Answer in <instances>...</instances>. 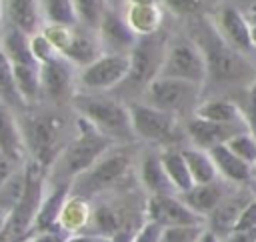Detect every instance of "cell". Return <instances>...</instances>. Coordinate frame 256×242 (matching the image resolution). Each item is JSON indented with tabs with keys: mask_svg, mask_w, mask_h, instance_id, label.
Segmentation results:
<instances>
[{
	"mask_svg": "<svg viewBox=\"0 0 256 242\" xmlns=\"http://www.w3.org/2000/svg\"><path fill=\"white\" fill-rule=\"evenodd\" d=\"M0 100L4 106L12 108V110H24L26 106L22 104L18 92H16V84H14V64L10 62V58L6 56L2 44H0Z\"/></svg>",
	"mask_w": 256,
	"mask_h": 242,
	"instance_id": "obj_32",
	"label": "cell"
},
{
	"mask_svg": "<svg viewBox=\"0 0 256 242\" xmlns=\"http://www.w3.org/2000/svg\"><path fill=\"white\" fill-rule=\"evenodd\" d=\"M24 190H26V172H24V164H22L0 186V206L10 214L20 204Z\"/></svg>",
	"mask_w": 256,
	"mask_h": 242,
	"instance_id": "obj_33",
	"label": "cell"
},
{
	"mask_svg": "<svg viewBox=\"0 0 256 242\" xmlns=\"http://www.w3.org/2000/svg\"><path fill=\"white\" fill-rule=\"evenodd\" d=\"M234 184L218 178L216 182H210V184H194L188 192L180 194V198L198 214L202 216L204 220L218 208V204L232 192Z\"/></svg>",
	"mask_w": 256,
	"mask_h": 242,
	"instance_id": "obj_17",
	"label": "cell"
},
{
	"mask_svg": "<svg viewBox=\"0 0 256 242\" xmlns=\"http://www.w3.org/2000/svg\"><path fill=\"white\" fill-rule=\"evenodd\" d=\"M132 168V152L128 148H112L88 170L70 182V194L92 200L94 196L120 184Z\"/></svg>",
	"mask_w": 256,
	"mask_h": 242,
	"instance_id": "obj_6",
	"label": "cell"
},
{
	"mask_svg": "<svg viewBox=\"0 0 256 242\" xmlns=\"http://www.w3.org/2000/svg\"><path fill=\"white\" fill-rule=\"evenodd\" d=\"M124 20L138 38L158 34L164 24V6H140L124 4Z\"/></svg>",
	"mask_w": 256,
	"mask_h": 242,
	"instance_id": "obj_25",
	"label": "cell"
},
{
	"mask_svg": "<svg viewBox=\"0 0 256 242\" xmlns=\"http://www.w3.org/2000/svg\"><path fill=\"white\" fill-rule=\"evenodd\" d=\"M182 156L186 160V166L190 170L194 184H210L220 178L216 164L208 150H202L196 146H186V148H182Z\"/></svg>",
	"mask_w": 256,
	"mask_h": 242,
	"instance_id": "obj_29",
	"label": "cell"
},
{
	"mask_svg": "<svg viewBox=\"0 0 256 242\" xmlns=\"http://www.w3.org/2000/svg\"><path fill=\"white\" fill-rule=\"evenodd\" d=\"M250 40H252V48L256 50V24L250 26Z\"/></svg>",
	"mask_w": 256,
	"mask_h": 242,
	"instance_id": "obj_51",
	"label": "cell"
},
{
	"mask_svg": "<svg viewBox=\"0 0 256 242\" xmlns=\"http://www.w3.org/2000/svg\"><path fill=\"white\" fill-rule=\"evenodd\" d=\"M26 190L20 204L10 212L8 224L0 236V242H26L32 232L34 218L48 190V170L34 160L24 162Z\"/></svg>",
	"mask_w": 256,
	"mask_h": 242,
	"instance_id": "obj_5",
	"label": "cell"
},
{
	"mask_svg": "<svg viewBox=\"0 0 256 242\" xmlns=\"http://www.w3.org/2000/svg\"><path fill=\"white\" fill-rule=\"evenodd\" d=\"M104 242H114V240H112V238H106V240H104Z\"/></svg>",
	"mask_w": 256,
	"mask_h": 242,
	"instance_id": "obj_54",
	"label": "cell"
},
{
	"mask_svg": "<svg viewBox=\"0 0 256 242\" xmlns=\"http://www.w3.org/2000/svg\"><path fill=\"white\" fill-rule=\"evenodd\" d=\"M246 16H248V20H250V24H256V4H252V6L248 8V12H246Z\"/></svg>",
	"mask_w": 256,
	"mask_h": 242,
	"instance_id": "obj_49",
	"label": "cell"
},
{
	"mask_svg": "<svg viewBox=\"0 0 256 242\" xmlns=\"http://www.w3.org/2000/svg\"><path fill=\"white\" fill-rule=\"evenodd\" d=\"M74 4V12L78 18V24L84 28H92L98 30L102 16L108 8L106 0H72Z\"/></svg>",
	"mask_w": 256,
	"mask_h": 242,
	"instance_id": "obj_35",
	"label": "cell"
},
{
	"mask_svg": "<svg viewBox=\"0 0 256 242\" xmlns=\"http://www.w3.org/2000/svg\"><path fill=\"white\" fill-rule=\"evenodd\" d=\"M164 10H168L170 14L178 16V18H190L194 14H198L202 0H162Z\"/></svg>",
	"mask_w": 256,
	"mask_h": 242,
	"instance_id": "obj_40",
	"label": "cell"
},
{
	"mask_svg": "<svg viewBox=\"0 0 256 242\" xmlns=\"http://www.w3.org/2000/svg\"><path fill=\"white\" fill-rule=\"evenodd\" d=\"M96 32L102 50L108 54H130L138 42V36L124 20V14H120V10L114 8H106Z\"/></svg>",
	"mask_w": 256,
	"mask_h": 242,
	"instance_id": "obj_15",
	"label": "cell"
},
{
	"mask_svg": "<svg viewBox=\"0 0 256 242\" xmlns=\"http://www.w3.org/2000/svg\"><path fill=\"white\" fill-rule=\"evenodd\" d=\"M216 32L220 34V38L232 46L234 50H238L240 54H248L252 48V40H250V20L244 12H240L234 4H224L218 8L216 16L210 18Z\"/></svg>",
	"mask_w": 256,
	"mask_h": 242,
	"instance_id": "obj_14",
	"label": "cell"
},
{
	"mask_svg": "<svg viewBox=\"0 0 256 242\" xmlns=\"http://www.w3.org/2000/svg\"><path fill=\"white\" fill-rule=\"evenodd\" d=\"M6 24L24 30L26 34H36L42 22L40 0H2Z\"/></svg>",
	"mask_w": 256,
	"mask_h": 242,
	"instance_id": "obj_23",
	"label": "cell"
},
{
	"mask_svg": "<svg viewBox=\"0 0 256 242\" xmlns=\"http://www.w3.org/2000/svg\"><path fill=\"white\" fill-rule=\"evenodd\" d=\"M206 224H188V226H168L162 228L158 242H196L204 232Z\"/></svg>",
	"mask_w": 256,
	"mask_h": 242,
	"instance_id": "obj_37",
	"label": "cell"
},
{
	"mask_svg": "<svg viewBox=\"0 0 256 242\" xmlns=\"http://www.w3.org/2000/svg\"><path fill=\"white\" fill-rule=\"evenodd\" d=\"M104 54L98 32L92 28H84V26H76L70 44L66 46V50L62 52V56L76 68L82 70L88 64H92L96 58H100Z\"/></svg>",
	"mask_w": 256,
	"mask_h": 242,
	"instance_id": "obj_18",
	"label": "cell"
},
{
	"mask_svg": "<svg viewBox=\"0 0 256 242\" xmlns=\"http://www.w3.org/2000/svg\"><path fill=\"white\" fill-rule=\"evenodd\" d=\"M30 48H32V54H34V60L38 62V66L54 60L56 56H60V52L48 42V38L40 30L30 36Z\"/></svg>",
	"mask_w": 256,
	"mask_h": 242,
	"instance_id": "obj_39",
	"label": "cell"
},
{
	"mask_svg": "<svg viewBox=\"0 0 256 242\" xmlns=\"http://www.w3.org/2000/svg\"><path fill=\"white\" fill-rule=\"evenodd\" d=\"M238 2H248V0H238Z\"/></svg>",
	"mask_w": 256,
	"mask_h": 242,
	"instance_id": "obj_55",
	"label": "cell"
},
{
	"mask_svg": "<svg viewBox=\"0 0 256 242\" xmlns=\"http://www.w3.org/2000/svg\"><path fill=\"white\" fill-rule=\"evenodd\" d=\"M248 230H256V200L254 198L244 206V210L240 212L230 232H248Z\"/></svg>",
	"mask_w": 256,
	"mask_h": 242,
	"instance_id": "obj_41",
	"label": "cell"
},
{
	"mask_svg": "<svg viewBox=\"0 0 256 242\" xmlns=\"http://www.w3.org/2000/svg\"><path fill=\"white\" fill-rule=\"evenodd\" d=\"M194 116L202 118V120H208V122H218V124H242V122H248L246 114L242 112V108L234 100L218 98V96L200 100Z\"/></svg>",
	"mask_w": 256,
	"mask_h": 242,
	"instance_id": "obj_26",
	"label": "cell"
},
{
	"mask_svg": "<svg viewBox=\"0 0 256 242\" xmlns=\"http://www.w3.org/2000/svg\"><path fill=\"white\" fill-rule=\"evenodd\" d=\"M252 100H254V124H256V98L252 96Z\"/></svg>",
	"mask_w": 256,
	"mask_h": 242,
	"instance_id": "obj_52",
	"label": "cell"
},
{
	"mask_svg": "<svg viewBox=\"0 0 256 242\" xmlns=\"http://www.w3.org/2000/svg\"><path fill=\"white\" fill-rule=\"evenodd\" d=\"M192 26L196 30L188 36L200 46L204 54L208 80H216L218 84H240L252 76L256 78L252 64L246 60V54H240L228 46L216 32L210 18H198L192 22Z\"/></svg>",
	"mask_w": 256,
	"mask_h": 242,
	"instance_id": "obj_2",
	"label": "cell"
},
{
	"mask_svg": "<svg viewBox=\"0 0 256 242\" xmlns=\"http://www.w3.org/2000/svg\"><path fill=\"white\" fill-rule=\"evenodd\" d=\"M160 76L184 80V82L204 88L208 80L206 60H204L200 46L188 34H180L168 40Z\"/></svg>",
	"mask_w": 256,
	"mask_h": 242,
	"instance_id": "obj_9",
	"label": "cell"
},
{
	"mask_svg": "<svg viewBox=\"0 0 256 242\" xmlns=\"http://www.w3.org/2000/svg\"><path fill=\"white\" fill-rule=\"evenodd\" d=\"M76 122L78 124L74 138H70L62 154L50 168L52 172H48V176H56V182H72L78 174L88 170L96 160H100L108 150L114 148V140L96 130L88 120L76 116Z\"/></svg>",
	"mask_w": 256,
	"mask_h": 242,
	"instance_id": "obj_4",
	"label": "cell"
},
{
	"mask_svg": "<svg viewBox=\"0 0 256 242\" xmlns=\"http://www.w3.org/2000/svg\"><path fill=\"white\" fill-rule=\"evenodd\" d=\"M144 216L148 222H154L162 228L168 226H188V224H206L202 216H198L180 194H162L148 196L144 204Z\"/></svg>",
	"mask_w": 256,
	"mask_h": 242,
	"instance_id": "obj_13",
	"label": "cell"
},
{
	"mask_svg": "<svg viewBox=\"0 0 256 242\" xmlns=\"http://www.w3.org/2000/svg\"><path fill=\"white\" fill-rule=\"evenodd\" d=\"M68 232H64L60 226L52 228V230H44V232H36L32 234L26 242H66Z\"/></svg>",
	"mask_w": 256,
	"mask_h": 242,
	"instance_id": "obj_42",
	"label": "cell"
},
{
	"mask_svg": "<svg viewBox=\"0 0 256 242\" xmlns=\"http://www.w3.org/2000/svg\"><path fill=\"white\" fill-rule=\"evenodd\" d=\"M104 236L92 234V232H76V234H68L66 242H104Z\"/></svg>",
	"mask_w": 256,
	"mask_h": 242,
	"instance_id": "obj_44",
	"label": "cell"
},
{
	"mask_svg": "<svg viewBox=\"0 0 256 242\" xmlns=\"http://www.w3.org/2000/svg\"><path fill=\"white\" fill-rule=\"evenodd\" d=\"M0 44L14 66H38L30 48V34H26L24 30L6 24L0 36Z\"/></svg>",
	"mask_w": 256,
	"mask_h": 242,
	"instance_id": "obj_27",
	"label": "cell"
},
{
	"mask_svg": "<svg viewBox=\"0 0 256 242\" xmlns=\"http://www.w3.org/2000/svg\"><path fill=\"white\" fill-rule=\"evenodd\" d=\"M74 28L76 26H64V24H52V22H44L40 32L48 38V42L62 54L66 50V46L70 44L72 40V34H74Z\"/></svg>",
	"mask_w": 256,
	"mask_h": 242,
	"instance_id": "obj_38",
	"label": "cell"
},
{
	"mask_svg": "<svg viewBox=\"0 0 256 242\" xmlns=\"http://www.w3.org/2000/svg\"><path fill=\"white\" fill-rule=\"evenodd\" d=\"M130 54L104 52L86 68L78 70V90L82 92H108L116 90L128 76Z\"/></svg>",
	"mask_w": 256,
	"mask_h": 242,
	"instance_id": "obj_11",
	"label": "cell"
},
{
	"mask_svg": "<svg viewBox=\"0 0 256 242\" xmlns=\"http://www.w3.org/2000/svg\"><path fill=\"white\" fill-rule=\"evenodd\" d=\"M42 20L64 26H78L72 0H40Z\"/></svg>",
	"mask_w": 256,
	"mask_h": 242,
	"instance_id": "obj_34",
	"label": "cell"
},
{
	"mask_svg": "<svg viewBox=\"0 0 256 242\" xmlns=\"http://www.w3.org/2000/svg\"><path fill=\"white\" fill-rule=\"evenodd\" d=\"M200 92L202 86L184 82V80H176V78H164L158 76L156 80H152L148 84V88L144 90V94L140 96L142 102L170 112L178 118L184 116H194L198 104H200Z\"/></svg>",
	"mask_w": 256,
	"mask_h": 242,
	"instance_id": "obj_10",
	"label": "cell"
},
{
	"mask_svg": "<svg viewBox=\"0 0 256 242\" xmlns=\"http://www.w3.org/2000/svg\"><path fill=\"white\" fill-rule=\"evenodd\" d=\"M162 158V166L176 190V194H184L194 186V180L190 176V170L186 166V160L182 156V150H174V148H166L160 152Z\"/></svg>",
	"mask_w": 256,
	"mask_h": 242,
	"instance_id": "obj_30",
	"label": "cell"
},
{
	"mask_svg": "<svg viewBox=\"0 0 256 242\" xmlns=\"http://www.w3.org/2000/svg\"><path fill=\"white\" fill-rule=\"evenodd\" d=\"M90 218H92L90 200L88 198H82V196L70 194L68 200H66V204H64V208H62L58 226L64 232H68V234L86 232L88 226H90Z\"/></svg>",
	"mask_w": 256,
	"mask_h": 242,
	"instance_id": "obj_28",
	"label": "cell"
},
{
	"mask_svg": "<svg viewBox=\"0 0 256 242\" xmlns=\"http://www.w3.org/2000/svg\"><path fill=\"white\" fill-rule=\"evenodd\" d=\"M250 194L248 192H242V190H234L218 204V208L206 218V226L210 230H214L220 238H224L236 224L240 212L244 210V206L250 202Z\"/></svg>",
	"mask_w": 256,
	"mask_h": 242,
	"instance_id": "obj_21",
	"label": "cell"
},
{
	"mask_svg": "<svg viewBox=\"0 0 256 242\" xmlns=\"http://www.w3.org/2000/svg\"><path fill=\"white\" fill-rule=\"evenodd\" d=\"M16 168H18V164H14L10 158H6V156L0 154V186L8 180V176H10Z\"/></svg>",
	"mask_w": 256,
	"mask_h": 242,
	"instance_id": "obj_45",
	"label": "cell"
},
{
	"mask_svg": "<svg viewBox=\"0 0 256 242\" xmlns=\"http://www.w3.org/2000/svg\"><path fill=\"white\" fill-rule=\"evenodd\" d=\"M40 92L42 98L54 104L70 102L78 92V72L60 54L54 60L40 64Z\"/></svg>",
	"mask_w": 256,
	"mask_h": 242,
	"instance_id": "obj_12",
	"label": "cell"
},
{
	"mask_svg": "<svg viewBox=\"0 0 256 242\" xmlns=\"http://www.w3.org/2000/svg\"><path fill=\"white\" fill-rule=\"evenodd\" d=\"M76 116L88 120L96 130L112 138L114 142H130L134 136L130 110L116 96H108L104 92H82L78 90L70 100Z\"/></svg>",
	"mask_w": 256,
	"mask_h": 242,
	"instance_id": "obj_3",
	"label": "cell"
},
{
	"mask_svg": "<svg viewBox=\"0 0 256 242\" xmlns=\"http://www.w3.org/2000/svg\"><path fill=\"white\" fill-rule=\"evenodd\" d=\"M0 104H2V100H0Z\"/></svg>",
	"mask_w": 256,
	"mask_h": 242,
	"instance_id": "obj_56",
	"label": "cell"
},
{
	"mask_svg": "<svg viewBox=\"0 0 256 242\" xmlns=\"http://www.w3.org/2000/svg\"><path fill=\"white\" fill-rule=\"evenodd\" d=\"M254 98H256V80H254V94H252Z\"/></svg>",
	"mask_w": 256,
	"mask_h": 242,
	"instance_id": "obj_53",
	"label": "cell"
},
{
	"mask_svg": "<svg viewBox=\"0 0 256 242\" xmlns=\"http://www.w3.org/2000/svg\"><path fill=\"white\" fill-rule=\"evenodd\" d=\"M14 84L24 106H32L42 98L38 66H14Z\"/></svg>",
	"mask_w": 256,
	"mask_h": 242,
	"instance_id": "obj_31",
	"label": "cell"
},
{
	"mask_svg": "<svg viewBox=\"0 0 256 242\" xmlns=\"http://www.w3.org/2000/svg\"><path fill=\"white\" fill-rule=\"evenodd\" d=\"M226 146L246 164H250L252 168L256 166V130L252 128V124L248 130H242L236 136H232L226 142Z\"/></svg>",
	"mask_w": 256,
	"mask_h": 242,
	"instance_id": "obj_36",
	"label": "cell"
},
{
	"mask_svg": "<svg viewBox=\"0 0 256 242\" xmlns=\"http://www.w3.org/2000/svg\"><path fill=\"white\" fill-rule=\"evenodd\" d=\"M8 218H10V214L0 206V236H2V232L6 228V224H8Z\"/></svg>",
	"mask_w": 256,
	"mask_h": 242,
	"instance_id": "obj_48",
	"label": "cell"
},
{
	"mask_svg": "<svg viewBox=\"0 0 256 242\" xmlns=\"http://www.w3.org/2000/svg\"><path fill=\"white\" fill-rule=\"evenodd\" d=\"M68 196H70V182H52V184H48L44 200H42V204L38 208V214L34 218L30 236L36 234V232L58 228V220H60V214H62V208H64Z\"/></svg>",
	"mask_w": 256,
	"mask_h": 242,
	"instance_id": "obj_19",
	"label": "cell"
},
{
	"mask_svg": "<svg viewBox=\"0 0 256 242\" xmlns=\"http://www.w3.org/2000/svg\"><path fill=\"white\" fill-rule=\"evenodd\" d=\"M222 242H256V230L248 232H228Z\"/></svg>",
	"mask_w": 256,
	"mask_h": 242,
	"instance_id": "obj_43",
	"label": "cell"
},
{
	"mask_svg": "<svg viewBox=\"0 0 256 242\" xmlns=\"http://www.w3.org/2000/svg\"><path fill=\"white\" fill-rule=\"evenodd\" d=\"M128 110H130V122H132L134 136L148 144L172 148V144H176L182 138V132H186L180 128L178 116L158 110L142 100L130 102Z\"/></svg>",
	"mask_w": 256,
	"mask_h": 242,
	"instance_id": "obj_8",
	"label": "cell"
},
{
	"mask_svg": "<svg viewBox=\"0 0 256 242\" xmlns=\"http://www.w3.org/2000/svg\"><path fill=\"white\" fill-rule=\"evenodd\" d=\"M124 4H140V6H162V0H126Z\"/></svg>",
	"mask_w": 256,
	"mask_h": 242,
	"instance_id": "obj_47",
	"label": "cell"
},
{
	"mask_svg": "<svg viewBox=\"0 0 256 242\" xmlns=\"http://www.w3.org/2000/svg\"><path fill=\"white\" fill-rule=\"evenodd\" d=\"M138 174H140V184L144 186V190L150 196L176 194V190L162 166L160 154H154V152L144 154L140 160V166H138Z\"/></svg>",
	"mask_w": 256,
	"mask_h": 242,
	"instance_id": "obj_24",
	"label": "cell"
},
{
	"mask_svg": "<svg viewBox=\"0 0 256 242\" xmlns=\"http://www.w3.org/2000/svg\"><path fill=\"white\" fill-rule=\"evenodd\" d=\"M166 46H168V38L162 32L138 38L136 46L130 52L128 76L118 86V90H122L126 94L132 92V94H140L142 96L144 90L148 88V84L160 76L164 54H166Z\"/></svg>",
	"mask_w": 256,
	"mask_h": 242,
	"instance_id": "obj_7",
	"label": "cell"
},
{
	"mask_svg": "<svg viewBox=\"0 0 256 242\" xmlns=\"http://www.w3.org/2000/svg\"><path fill=\"white\" fill-rule=\"evenodd\" d=\"M0 154L10 158L18 166H22L28 160L18 116L14 114L12 108L4 104H0Z\"/></svg>",
	"mask_w": 256,
	"mask_h": 242,
	"instance_id": "obj_20",
	"label": "cell"
},
{
	"mask_svg": "<svg viewBox=\"0 0 256 242\" xmlns=\"http://www.w3.org/2000/svg\"><path fill=\"white\" fill-rule=\"evenodd\" d=\"M196 242H222V238H220L214 230H210V228L206 226V228H204V232L200 234V238H198Z\"/></svg>",
	"mask_w": 256,
	"mask_h": 242,
	"instance_id": "obj_46",
	"label": "cell"
},
{
	"mask_svg": "<svg viewBox=\"0 0 256 242\" xmlns=\"http://www.w3.org/2000/svg\"><path fill=\"white\" fill-rule=\"evenodd\" d=\"M124 2H126V0H106L108 8H114V10H120V8L124 6Z\"/></svg>",
	"mask_w": 256,
	"mask_h": 242,
	"instance_id": "obj_50",
	"label": "cell"
},
{
	"mask_svg": "<svg viewBox=\"0 0 256 242\" xmlns=\"http://www.w3.org/2000/svg\"><path fill=\"white\" fill-rule=\"evenodd\" d=\"M250 122H242V124H218V122H208L202 118H188L186 120V136L190 138L192 146L202 148V150H210L214 146L226 144L232 136H236L242 130H248Z\"/></svg>",
	"mask_w": 256,
	"mask_h": 242,
	"instance_id": "obj_16",
	"label": "cell"
},
{
	"mask_svg": "<svg viewBox=\"0 0 256 242\" xmlns=\"http://www.w3.org/2000/svg\"><path fill=\"white\" fill-rule=\"evenodd\" d=\"M20 130L26 144L28 160L38 162L48 172L66 148L70 140L68 138V120L58 110H32L24 108L18 116Z\"/></svg>",
	"mask_w": 256,
	"mask_h": 242,
	"instance_id": "obj_1",
	"label": "cell"
},
{
	"mask_svg": "<svg viewBox=\"0 0 256 242\" xmlns=\"http://www.w3.org/2000/svg\"><path fill=\"white\" fill-rule=\"evenodd\" d=\"M214 164H216V170H218V176L234 186H242V184H248L252 180V166L246 164L242 158H238L226 144H220V146H214L208 150Z\"/></svg>",
	"mask_w": 256,
	"mask_h": 242,
	"instance_id": "obj_22",
	"label": "cell"
}]
</instances>
